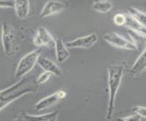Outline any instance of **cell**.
<instances>
[{
    "mask_svg": "<svg viewBox=\"0 0 146 121\" xmlns=\"http://www.w3.org/2000/svg\"><path fill=\"white\" fill-rule=\"evenodd\" d=\"M103 38L105 42L114 47L126 50H137V47L131 42V40L126 39L116 32H108L104 35Z\"/></svg>",
    "mask_w": 146,
    "mask_h": 121,
    "instance_id": "cell-5",
    "label": "cell"
},
{
    "mask_svg": "<svg viewBox=\"0 0 146 121\" xmlns=\"http://www.w3.org/2000/svg\"><path fill=\"white\" fill-rule=\"evenodd\" d=\"M65 97H66V92H65L64 90H58V91H55L54 93L47 96V97L40 99L39 101L35 105V109L38 110V111L46 109L50 107H52V106L55 105L61 99L64 98Z\"/></svg>",
    "mask_w": 146,
    "mask_h": 121,
    "instance_id": "cell-6",
    "label": "cell"
},
{
    "mask_svg": "<svg viewBox=\"0 0 146 121\" xmlns=\"http://www.w3.org/2000/svg\"><path fill=\"white\" fill-rule=\"evenodd\" d=\"M14 0H0V8L14 7Z\"/></svg>",
    "mask_w": 146,
    "mask_h": 121,
    "instance_id": "cell-23",
    "label": "cell"
},
{
    "mask_svg": "<svg viewBox=\"0 0 146 121\" xmlns=\"http://www.w3.org/2000/svg\"><path fill=\"white\" fill-rule=\"evenodd\" d=\"M124 72V65H112L107 69L108 73V106H107V113L106 119L110 120L113 115L115 98H116L117 92L120 88L122 83L123 77Z\"/></svg>",
    "mask_w": 146,
    "mask_h": 121,
    "instance_id": "cell-1",
    "label": "cell"
},
{
    "mask_svg": "<svg viewBox=\"0 0 146 121\" xmlns=\"http://www.w3.org/2000/svg\"><path fill=\"white\" fill-rule=\"evenodd\" d=\"M129 16L133 17L142 27L146 28V13L135 7H130L128 9Z\"/></svg>",
    "mask_w": 146,
    "mask_h": 121,
    "instance_id": "cell-17",
    "label": "cell"
},
{
    "mask_svg": "<svg viewBox=\"0 0 146 121\" xmlns=\"http://www.w3.org/2000/svg\"><path fill=\"white\" fill-rule=\"evenodd\" d=\"M51 77V74L48 72H43L39 75V77L37 78V84H44L46 83L47 80Z\"/></svg>",
    "mask_w": 146,
    "mask_h": 121,
    "instance_id": "cell-22",
    "label": "cell"
},
{
    "mask_svg": "<svg viewBox=\"0 0 146 121\" xmlns=\"http://www.w3.org/2000/svg\"><path fill=\"white\" fill-rule=\"evenodd\" d=\"M25 84L26 78H22L17 83L9 86L8 88L0 90V111L20 98L34 92L33 88H25Z\"/></svg>",
    "mask_w": 146,
    "mask_h": 121,
    "instance_id": "cell-2",
    "label": "cell"
},
{
    "mask_svg": "<svg viewBox=\"0 0 146 121\" xmlns=\"http://www.w3.org/2000/svg\"><path fill=\"white\" fill-rule=\"evenodd\" d=\"M39 57H40V49L33 50V51L25 55L19 60V62L17 64L16 72H15L16 78H23L25 76H27L35 68V66L37 64V60Z\"/></svg>",
    "mask_w": 146,
    "mask_h": 121,
    "instance_id": "cell-3",
    "label": "cell"
},
{
    "mask_svg": "<svg viewBox=\"0 0 146 121\" xmlns=\"http://www.w3.org/2000/svg\"><path fill=\"white\" fill-rule=\"evenodd\" d=\"M58 111H53L42 115L25 114L23 120L25 121H56L58 118Z\"/></svg>",
    "mask_w": 146,
    "mask_h": 121,
    "instance_id": "cell-13",
    "label": "cell"
},
{
    "mask_svg": "<svg viewBox=\"0 0 146 121\" xmlns=\"http://www.w3.org/2000/svg\"><path fill=\"white\" fill-rule=\"evenodd\" d=\"M1 40H2V47L4 53L6 56L10 57L14 55L16 51V35L14 32V28L7 21L2 23V31H1Z\"/></svg>",
    "mask_w": 146,
    "mask_h": 121,
    "instance_id": "cell-4",
    "label": "cell"
},
{
    "mask_svg": "<svg viewBox=\"0 0 146 121\" xmlns=\"http://www.w3.org/2000/svg\"><path fill=\"white\" fill-rule=\"evenodd\" d=\"M13 8L19 18H26L30 11V3L28 0H16Z\"/></svg>",
    "mask_w": 146,
    "mask_h": 121,
    "instance_id": "cell-14",
    "label": "cell"
},
{
    "mask_svg": "<svg viewBox=\"0 0 146 121\" xmlns=\"http://www.w3.org/2000/svg\"><path fill=\"white\" fill-rule=\"evenodd\" d=\"M133 112L137 114L139 117L146 118V107L143 106H134L133 108Z\"/></svg>",
    "mask_w": 146,
    "mask_h": 121,
    "instance_id": "cell-20",
    "label": "cell"
},
{
    "mask_svg": "<svg viewBox=\"0 0 146 121\" xmlns=\"http://www.w3.org/2000/svg\"><path fill=\"white\" fill-rule=\"evenodd\" d=\"M116 121H142V118L139 117L137 114H133L124 118H116Z\"/></svg>",
    "mask_w": 146,
    "mask_h": 121,
    "instance_id": "cell-21",
    "label": "cell"
},
{
    "mask_svg": "<svg viewBox=\"0 0 146 121\" xmlns=\"http://www.w3.org/2000/svg\"><path fill=\"white\" fill-rule=\"evenodd\" d=\"M144 71H146V47L143 49L142 53L131 67L129 74L131 78H135L143 74Z\"/></svg>",
    "mask_w": 146,
    "mask_h": 121,
    "instance_id": "cell-11",
    "label": "cell"
},
{
    "mask_svg": "<svg viewBox=\"0 0 146 121\" xmlns=\"http://www.w3.org/2000/svg\"><path fill=\"white\" fill-rule=\"evenodd\" d=\"M126 22V15L123 13L115 14L113 17V23L116 26H124Z\"/></svg>",
    "mask_w": 146,
    "mask_h": 121,
    "instance_id": "cell-19",
    "label": "cell"
},
{
    "mask_svg": "<svg viewBox=\"0 0 146 121\" xmlns=\"http://www.w3.org/2000/svg\"><path fill=\"white\" fill-rule=\"evenodd\" d=\"M54 38L48 30L44 27H39L34 37V45L36 47H54Z\"/></svg>",
    "mask_w": 146,
    "mask_h": 121,
    "instance_id": "cell-8",
    "label": "cell"
},
{
    "mask_svg": "<svg viewBox=\"0 0 146 121\" xmlns=\"http://www.w3.org/2000/svg\"><path fill=\"white\" fill-rule=\"evenodd\" d=\"M37 64L44 70V72H48L51 75H54L55 77H59V78H61L63 76L62 70L60 69L58 65L47 57H44L40 56L37 60Z\"/></svg>",
    "mask_w": 146,
    "mask_h": 121,
    "instance_id": "cell-10",
    "label": "cell"
},
{
    "mask_svg": "<svg viewBox=\"0 0 146 121\" xmlns=\"http://www.w3.org/2000/svg\"><path fill=\"white\" fill-rule=\"evenodd\" d=\"M97 35L92 33L87 36L77 37L74 40H70L66 44V47L70 48H90L97 42Z\"/></svg>",
    "mask_w": 146,
    "mask_h": 121,
    "instance_id": "cell-7",
    "label": "cell"
},
{
    "mask_svg": "<svg viewBox=\"0 0 146 121\" xmlns=\"http://www.w3.org/2000/svg\"><path fill=\"white\" fill-rule=\"evenodd\" d=\"M124 26L127 27V29H132V30H135V31H139L146 34V28L141 26L136 20L131 16H129V15H126V22H125Z\"/></svg>",
    "mask_w": 146,
    "mask_h": 121,
    "instance_id": "cell-18",
    "label": "cell"
},
{
    "mask_svg": "<svg viewBox=\"0 0 146 121\" xmlns=\"http://www.w3.org/2000/svg\"><path fill=\"white\" fill-rule=\"evenodd\" d=\"M113 3L107 0H98V1H94L93 4V8L94 11L102 14L109 13L113 8Z\"/></svg>",
    "mask_w": 146,
    "mask_h": 121,
    "instance_id": "cell-16",
    "label": "cell"
},
{
    "mask_svg": "<svg viewBox=\"0 0 146 121\" xmlns=\"http://www.w3.org/2000/svg\"><path fill=\"white\" fill-rule=\"evenodd\" d=\"M128 35L131 37V42H132L135 47H137V50H139L141 47L144 48L146 47V34L135 31L132 29H127Z\"/></svg>",
    "mask_w": 146,
    "mask_h": 121,
    "instance_id": "cell-15",
    "label": "cell"
},
{
    "mask_svg": "<svg viewBox=\"0 0 146 121\" xmlns=\"http://www.w3.org/2000/svg\"><path fill=\"white\" fill-rule=\"evenodd\" d=\"M65 8V4L62 1H47L44 6L40 16L41 17H52L54 15H56L60 12H62Z\"/></svg>",
    "mask_w": 146,
    "mask_h": 121,
    "instance_id": "cell-9",
    "label": "cell"
},
{
    "mask_svg": "<svg viewBox=\"0 0 146 121\" xmlns=\"http://www.w3.org/2000/svg\"><path fill=\"white\" fill-rule=\"evenodd\" d=\"M54 49H55V57L58 63H64L70 56V52L68 47L61 38H57L54 40Z\"/></svg>",
    "mask_w": 146,
    "mask_h": 121,
    "instance_id": "cell-12",
    "label": "cell"
}]
</instances>
